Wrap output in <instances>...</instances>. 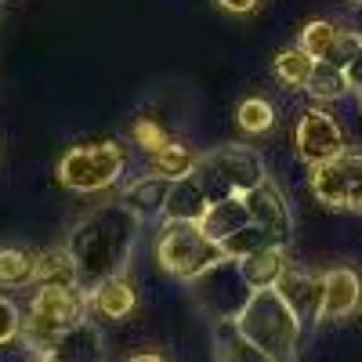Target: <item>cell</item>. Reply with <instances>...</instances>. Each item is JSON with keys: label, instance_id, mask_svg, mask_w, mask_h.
<instances>
[{"label": "cell", "instance_id": "4fadbf2b", "mask_svg": "<svg viewBox=\"0 0 362 362\" xmlns=\"http://www.w3.org/2000/svg\"><path fill=\"white\" fill-rule=\"evenodd\" d=\"M138 305V293H134V283L127 276H116V279H105L102 286L87 290V308L95 312L98 319H127Z\"/></svg>", "mask_w": 362, "mask_h": 362}, {"label": "cell", "instance_id": "44dd1931", "mask_svg": "<svg viewBox=\"0 0 362 362\" xmlns=\"http://www.w3.org/2000/svg\"><path fill=\"white\" fill-rule=\"evenodd\" d=\"M199 156L192 153L189 145H181V141H170L163 145L156 156H148V174H160L167 181H177V177H189L196 170Z\"/></svg>", "mask_w": 362, "mask_h": 362}, {"label": "cell", "instance_id": "d6986e66", "mask_svg": "<svg viewBox=\"0 0 362 362\" xmlns=\"http://www.w3.org/2000/svg\"><path fill=\"white\" fill-rule=\"evenodd\" d=\"M33 286H80V268L69 247H54L37 254V283Z\"/></svg>", "mask_w": 362, "mask_h": 362}, {"label": "cell", "instance_id": "ffe728a7", "mask_svg": "<svg viewBox=\"0 0 362 362\" xmlns=\"http://www.w3.org/2000/svg\"><path fill=\"white\" fill-rule=\"evenodd\" d=\"M315 66H319V58H312L305 47H286V51L276 54V62H272L276 80H283L286 87H300V90H308Z\"/></svg>", "mask_w": 362, "mask_h": 362}, {"label": "cell", "instance_id": "9c48e42d", "mask_svg": "<svg viewBox=\"0 0 362 362\" xmlns=\"http://www.w3.org/2000/svg\"><path fill=\"white\" fill-rule=\"evenodd\" d=\"M362 308V276L355 268H329L322 272V305H319V322H337L351 319Z\"/></svg>", "mask_w": 362, "mask_h": 362}, {"label": "cell", "instance_id": "7c38bea8", "mask_svg": "<svg viewBox=\"0 0 362 362\" xmlns=\"http://www.w3.org/2000/svg\"><path fill=\"white\" fill-rule=\"evenodd\" d=\"M170 185H174V181H167V177H160V174H145V177L131 181L119 199H124V203L134 210L138 221H156V218L167 214Z\"/></svg>", "mask_w": 362, "mask_h": 362}, {"label": "cell", "instance_id": "83f0119b", "mask_svg": "<svg viewBox=\"0 0 362 362\" xmlns=\"http://www.w3.org/2000/svg\"><path fill=\"white\" fill-rule=\"evenodd\" d=\"M0 312H4V329H0V341H4V348H11V344L22 337L25 319H22V312H18V305H15L11 297L0 300Z\"/></svg>", "mask_w": 362, "mask_h": 362}, {"label": "cell", "instance_id": "5b68a950", "mask_svg": "<svg viewBox=\"0 0 362 362\" xmlns=\"http://www.w3.org/2000/svg\"><path fill=\"white\" fill-rule=\"evenodd\" d=\"M127 167V153L116 141H95V145H76L58 160V181L69 192H102L116 185Z\"/></svg>", "mask_w": 362, "mask_h": 362}, {"label": "cell", "instance_id": "e0dca14e", "mask_svg": "<svg viewBox=\"0 0 362 362\" xmlns=\"http://www.w3.org/2000/svg\"><path fill=\"white\" fill-rule=\"evenodd\" d=\"M239 272H243V279L250 283V290H272V286H279V279L290 272V254H286V247L257 250V254L239 261Z\"/></svg>", "mask_w": 362, "mask_h": 362}, {"label": "cell", "instance_id": "ac0fdd59", "mask_svg": "<svg viewBox=\"0 0 362 362\" xmlns=\"http://www.w3.org/2000/svg\"><path fill=\"white\" fill-rule=\"evenodd\" d=\"M203 232L214 239V243H225V239L239 228L250 225V210H247V199L243 196H232V199H218L210 203V210L203 214Z\"/></svg>", "mask_w": 362, "mask_h": 362}, {"label": "cell", "instance_id": "ba28073f", "mask_svg": "<svg viewBox=\"0 0 362 362\" xmlns=\"http://www.w3.org/2000/svg\"><path fill=\"white\" fill-rule=\"evenodd\" d=\"M29 312L37 319L66 329L80 319H87V290L83 286H37L33 300H29Z\"/></svg>", "mask_w": 362, "mask_h": 362}, {"label": "cell", "instance_id": "5bb4252c", "mask_svg": "<svg viewBox=\"0 0 362 362\" xmlns=\"http://www.w3.org/2000/svg\"><path fill=\"white\" fill-rule=\"evenodd\" d=\"M214 362H276L264 348H257L235 319H218L214 322Z\"/></svg>", "mask_w": 362, "mask_h": 362}, {"label": "cell", "instance_id": "f546056e", "mask_svg": "<svg viewBox=\"0 0 362 362\" xmlns=\"http://www.w3.org/2000/svg\"><path fill=\"white\" fill-rule=\"evenodd\" d=\"M348 83H351V90H355V95H362V51L351 58V62H348Z\"/></svg>", "mask_w": 362, "mask_h": 362}, {"label": "cell", "instance_id": "2e32d148", "mask_svg": "<svg viewBox=\"0 0 362 362\" xmlns=\"http://www.w3.org/2000/svg\"><path fill=\"white\" fill-rule=\"evenodd\" d=\"M279 293L290 300V308L300 315V322L312 319L319 322V305H322V276H308V272H297L290 268L286 276L279 279Z\"/></svg>", "mask_w": 362, "mask_h": 362}, {"label": "cell", "instance_id": "7402d4cb", "mask_svg": "<svg viewBox=\"0 0 362 362\" xmlns=\"http://www.w3.org/2000/svg\"><path fill=\"white\" fill-rule=\"evenodd\" d=\"M268 247H283L276 235H272L268 228H261V225H247V228H239V232H232L225 243H221V250H225V257H232V261H243V257H250V254H257V250H268Z\"/></svg>", "mask_w": 362, "mask_h": 362}, {"label": "cell", "instance_id": "cb8c5ba5", "mask_svg": "<svg viewBox=\"0 0 362 362\" xmlns=\"http://www.w3.org/2000/svg\"><path fill=\"white\" fill-rule=\"evenodd\" d=\"M344 37V29L341 25H334V22H326V18H315V22H308L305 29H300V37H297V47H305L312 58H329V51L337 47V40Z\"/></svg>", "mask_w": 362, "mask_h": 362}, {"label": "cell", "instance_id": "4dcf8cb0", "mask_svg": "<svg viewBox=\"0 0 362 362\" xmlns=\"http://www.w3.org/2000/svg\"><path fill=\"white\" fill-rule=\"evenodd\" d=\"M348 210H351V214H362V185H355V192L348 199Z\"/></svg>", "mask_w": 362, "mask_h": 362}, {"label": "cell", "instance_id": "7a4b0ae2", "mask_svg": "<svg viewBox=\"0 0 362 362\" xmlns=\"http://www.w3.org/2000/svg\"><path fill=\"white\" fill-rule=\"evenodd\" d=\"M235 326L243 334L264 348L276 362H293L297 358V348H300V315L290 308V300L279 293V286L272 290H254L250 300L243 305V312L235 315Z\"/></svg>", "mask_w": 362, "mask_h": 362}, {"label": "cell", "instance_id": "52a82bcc", "mask_svg": "<svg viewBox=\"0 0 362 362\" xmlns=\"http://www.w3.org/2000/svg\"><path fill=\"white\" fill-rule=\"evenodd\" d=\"M293 141H297V156L305 160L308 167L334 160V156H341L348 148L341 124L329 112H322V109H305V116L297 119Z\"/></svg>", "mask_w": 362, "mask_h": 362}, {"label": "cell", "instance_id": "9a60e30c", "mask_svg": "<svg viewBox=\"0 0 362 362\" xmlns=\"http://www.w3.org/2000/svg\"><path fill=\"white\" fill-rule=\"evenodd\" d=\"M206 210H210V196H206L203 181L192 170L189 177H177L170 185V199H167L163 221H203Z\"/></svg>", "mask_w": 362, "mask_h": 362}, {"label": "cell", "instance_id": "484cf974", "mask_svg": "<svg viewBox=\"0 0 362 362\" xmlns=\"http://www.w3.org/2000/svg\"><path fill=\"white\" fill-rule=\"evenodd\" d=\"M235 124L243 127L247 134H264L276 124V109H272L264 98H243L235 109Z\"/></svg>", "mask_w": 362, "mask_h": 362}, {"label": "cell", "instance_id": "3957f363", "mask_svg": "<svg viewBox=\"0 0 362 362\" xmlns=\"http://www.w3.org/2000/svg\"><path fill=\"white\" fill-rule=\"evenodd\" d=\"M196 177L203 181L210 203L247 196L250 189L268 181L264 160L247 145H218V148H210V153H203L199 163H196Z\"/></svg>", "mask_w": 362, "mask_h": 362}, {"label": "cell", "instance_id": "1f68e13d", "mask_svg": "<svg viewBox=\"0 0 362 362\" xmlns=\"http://www.w3.org/2000/svg\"><path fill=\"white\" fill-rule=\"evenodd\" d=\"M127 362H167L163 355H156V351H141V355H131Z\"/></svg>", "mask_w": 362, "mask_h": 362}, {"label": "cell", "instance_id": "603a6c76", "mask_svg": "<svg viewBox=\"0 0 362 362\" xmlns=\"http://www.w3.org/2000/svg\"><path fill=\"white\" fill-rule=\"evenodd\" d=\"M0 279H4V286H33L37 254H29L22 247H4V254H0Z\"/></svg>", "mask_w": 362, "mask_h": 362}, {"label": "cell", "instance_id": "277c9868", "mask_svg": "<svg viewBox=\"0 0 362 362\" xmlns=\"http://www.w3.org/2000/svg\"><path fill=\"white\" fill-rule=\"evenodd\" d=\"M156 261L174 279L192 283L206 268L225 261V250L203 232L199 221H163L160 239H156Z\"/></svg>", "mask_w": 362, "mask_h": 362}, {"label": "cell", "instance_id": "d6a6232c", "mask_svg": "<svg viewBox=\"0 0 362 362\" xmlns=\"http://www.w3.org/2000/svg\"><path fill=\"white\" fill-rule=\"evenodd\" d=\"M358 109H362V95H358Z\"/></svg>", "mask_w": 362, "mask_h": 362}, {"label": "cell", "instance_id": "6da1fadb", "mask_svg": "<svg viewBox=\"0 0 362 362\" xmlns=\"http://www.w3.org/2000/svg\"><path fill=\"white\" fill-rule=\"evenodd\" d=\"M134 228H138V214L124 199L95 206L90 214H83L73 225L66 247H69V254L80 268V286L83 290H95L105 279L124 276L131 250H134Z\"/></svg>", "mask_w": 362, "mask_h": 362}, {"label": "cell", "instance_id": "f1b7e54d", "mask_svg": "<svg viewBox=\"0 0 362 362\" xmlns=\"http://www.w3.org/2000/svg\"><path fill=\"white\" fill-rule=\"evenodd\" d=\"M261 0H218V8L228 11V15H250Z\"/></svg>", "mask_w": 362, "mask_h": 362}, {"label": "cell", "instance_id": "d4e9b609", "mask_svg": "<svg viewBox=\"0 0 362 362\" xmlns=\"http://www.w3.org/2000/svg\"><path fill=\"white\" fill-rule=\"evenodd\" d=\"M308 95H315V98H344V95H351V83H348L344 66H334V62H326V58H322V62L315 66V73H312Z\"/></svg>", "mask_w": 362, "mask_h": 362}, {"label": "cell", "instance_id": "8fae6325", "mask_svg": "<svg viewBox=\"0 0 362 362\" xmlns=\"http://www.w3.org/2000/svg\"><path fill=\"white\" fill-rule=\"evenodd\" d=\"M247 210H250V221L268 228L272 235L279 239L283 247H290V235H293V218H290V206L283 199V192L272 185V181H264V185L250 189L247 196Z\"/></svg>", "mask_w": 362, "mask_h": 362}, {"label": "cell", "instance_id": "8992f818", "mask_svg": "<svg viewBox=\"0 0 362 362\" xmlns=\"http://www.w3.org/2000/svg\"><path fill=\"white\" fill-rule=\"evenodd\" d=\"M308 185L315 192V199L322 206L334 210H348V199L355 192V185H362V153L358 148H344L341 156L315 163L308 174Z\"/></svg>", "mask_w": 362, "mask_h": 362}, {"label": "cell", "instance_id": "4316f807", "mask_svg": "<svg viewBox=\"0 0 362 362\" xmlns=\"http://www.w3.org/2000/svg\"><path fill=\"white\" fill-rule=\"evenodd\" d=\"M131 138H134V145H141L148 156H156L163 145H170V138L163 134V127L156 124V119H138V124L131 127Z\"/></svg>", "mask_w": 362, "mask_h": 362}, {"label": "cell", "instance_id": "30bf717a", "mask_svg": "<svg viewBox=\"0 0 362 362\" xmlns=\"http://www.w3.org/2000/svg\"><path fill=\"white\" fill-rule=\"evenodd\" d=\"M40 362H105L102 329L90 319H80V322L66 326L62 334L54 337V344L40 355Z\"/></svg>", "mask_w": 362, "mask_h": 362}]
</instances>
